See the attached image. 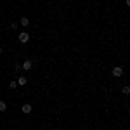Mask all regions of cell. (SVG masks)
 <instances>
[{
    "instance_id": "cell-1",
    "label": "cell",
    "mask_w": 130,
    "mask_h": 130,
    "mask_svg": "<svg viewBox=\"0 0 130 130\" xmlns=\"http://www.w3.org/2000/svg\"><path fill=\"white\" fill-rule=\"evenodd\" d=\"M18 40H19L21 43H28V42H30V35H28L26 31H21L19 35H18Z\"/></svg>"
},
{
    "instance_id": "cell-4",
    "label": "cell",
    "mask_w": 130,
    "mask_h": 130,
    "mask_svg": "<svg viewBox=\"0 0 130 130\" xmlns=\"http://www.w3.org/2000/svg\"><path fill=\"white\" fill-rule=\"evenodd\" d=\"M21 109H23V113H24V115H28V113H31V109H33V106L26 102V104H23V108H21Z\"/></svg>"
},
{
    "instance_id": "cell-2",
    "label": "cell",
    "mask_w": 130,
    "mask_h": 130,
    "mask_svg": "<svg viewBox=\"0 0 130 130\" xmlns=\"http://www.w3.org/2000/svg\"><path fill=\"white\" fill-rule=\"evenodd\" d=\"M121 75H123V68H121V66H115V68H113V76H115V78H120Z\"/></svg>"
},
{
    "instance_id": "cell-8",
    "label": "cell",
    "mask_w": 130,
    "mask_h": 130,
    "mask_svg": "<svg viewBox=\"0 0 130 130\" xmlns=\"http://www.w3.org/2000/svg\"><path fill=\"white\" fill-rule=\"evenodd\" d=\"M16 87H18V82H14V80H12V82H9V89H12V90H14Z\"/></svg>"
},
{
    "instance_id": "cell-11",
    "label": "cell",
    "mask_w": 130,
    "mask_h": 130,
    "mask_svg": "<svg viewBox=\"0 0 130 130\" xmlns=\"http://www.w3.org/2000/svg\"><path fill=\"white\" fill-rule=\"evenodd\" d=\"M0 54H2V47H0Z\"/></svg>"
},
{
    "instance_id": "cell-6",
    "label": "cell",
    "mask_w": 130,
    "mask_h": 130,
    "mask_svg": "<svg viewBox=\"0 0 130 130\" xmlns=\"http://www.w3.org/2000/svg\"><path fill=\"white\" fill-rule=\"evenodd\" d=\"M16 82H18V85H26V83H28V78H26V76H19Z\"/></svg>"
},
{
    "instance_id": "cell-9",
    "label": "cell",
    "mask_w": 130,
    "mask_h": 130,
    "mask_svg": "<svg viewBox=\"0 0 130 130\" xmlns=\"http://www.w3.org/2000/svg\"><path fill=\"white\" fill-rule=\"evenodd\" d=\"M121 94L128 95V94H130V87H123V89H121Z\"/></svg>"
},
{
    "instance_id": "cell-5",
    "label": "cell",
    "mask_w": 130,
    "mask_h": 130,
    "mask_svg": "<svg viewBox=\"0 0 130 130\" xmlns=\"http://www.w3.org/2000/svg\"><path fill=\"white\" fill-rule=\"evenodd\" d=\"M19 24L23 26V28H26V26H30V19L23 16V18H21V21H19Z\"/></svg>"
},
{
    "instance_id": "cell-10",
    "label": "cell",
    "mask_w": 130,
    "mask_h": 130,
    "mask_svg": "<svg viewBox=\"0 0 130 130\" xmlns=\"http://www.w3.org/2000/svg\"><path fill=\"white\" fill-rule=\"evenodd\" d=\"M14 70H16V71H18V73H19V71L23 70V68H21V64H16V68H14Z\"/></svg>"
},
{
    "instance_id": "cell-3",
    "label": "cell",
    "mask_w": 130,
    "mask_h": 130,
    "mask_svg": "<svg viewBox=\"0 0 130 130\" xmlns=\"http://www.w3.org/2000/svg\"><path fill=\"white\" fill-rule=\"evenodd\" d=\"M21 68H23V70H24V71H30L31 68H33V62H31L30 59H26V61H24V62H23V64H21Z\"/></svg>"
},
{
    "instance_id": "cell-7",
    "label": "cell",
    "mask_w": 130,
    "mask_h": 130,
    "mask_svg": "<svg viewBox=\"0 0 130 130\" xmlns=\"http://www.w3.org/2000/svg\"><path fill=\"white\" fill-rule=\"evenodd\" d=\"M5 109H7V104H5V101H0V113H4Z\"/></svg>"
}]
</instances>
